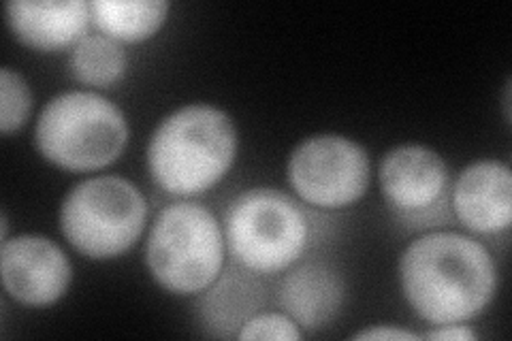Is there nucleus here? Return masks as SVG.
<instances>
[{
	"mask_svg": "<svg viewBox=\"0 0 512 341\" xmlns=\"http://www.w3.org/2000/svg\"><path fill=\"white\" fill-rule=\"evenodd\" d=\"M32 94L26 79L11 69L0 71V131L5 135L22 128L30 116Z\"/></svg>",
	"mask_w": 512,
	"mask_h": 341,
	"instance_id": "nucleus-16",
	"label": "nucleus"
},
{
	"mask_svg": "<svg viewBox=\"0 0 512 341\" xmlns=\"http://www.w3.org/2000/svg\"><path fill=\"white\" fill-rule=\"evenodd\" d=\"M378 180L402 222L423 229L451 218V173L444 158L427 145L408 143L387 152Z\"/></svg>",
	"mask_w": 512,
	"mask_h": 341,
	"instance_id": "nucleus-8",
	"label": "nucleus"
},
{
	"mask_svg": "<svg viewBox=\"0 0 512 341\" xmlns=\"http://www.w3.org/2000/svg\"><path fill=\"white\" fill-rule=\"evenodd\" d=\"M278 299L284 314L291 316L299 327L318 331L342 310L344 282L340 273L325 263H301L282 278Z\"/></svg>",
	"mask_w": 512,
	"mask_h": 341,
	"instance_id": "nucleus-13",
	"label": "nucleus"
},
{
	"mask_svg": "<svg viewBox=\"0 0 512 341\" xmlns=\"http://www.w3.org/2000/svg\"><path fill=\"white\" fill-rule=\"evenodd\" d=\"M421 337L434 339V341H472L476 339V333L468 329L463 322H457V324H436V329L427 331Z\"/></svg>",
	"mask_w": 512,
	"mask_h": 341,
	"instance_id": "nucleus-18",
	"label": "nucleus"
},
{
	"mask_svg": "<svg viewBox=\"0 0 512 341\" xmlns=\"http://www.w3.org/2000/svg\"><path fill=\"white\" fill-rule=\"evenodd\" d=\"M71 71L86 86L107 88L116 84L126 71L124 47L107 35H86L73 45Z\"/></svg>",
	"mask_w": 512,
	"mask_h": 341,
	"instance_id": "nucleus-15",
	"label": "nucleus"
},
{
	"mask_svg": "<svg viewBox=\"0 0 512 341\" xmlns=\"http://www.w3.org/2000/svg\"><path fill=\"white\" fill-rule=\"evenodd\" d=\"M237 131L222 109L205 103L180 107L156 126L148 143L152 180L173 197L214 188L233 167Z\"/></svg>",
	"mask_w": 512,
	"mask_h": 341,
	"instance_id": "nucleus-2",
	"label": "nucleus"
},
{
	"mask_svg": "<svg viewBox=\"0 0 512 341\" xmlns=\"http://www.w3.org/2000/svg\"><path fill=\"white\" fill-rule=\"evenodd\" d=\"M288 182L301 201L320 209L357 203L370 186V156L342 135H314L288 158Z\"/></svg>",
	"mask_w": 512,
	"mask_h": 341,
	"instance_id": "nucleus-7",
	"label": "nucleus"
},
{
	"mask_svg": "<svg viewBox=\"0 0 512 341\" xmlns=\"http://www.w3.org/2000/svg\"><path fill=\"white\" fill-rule=\"evenodd\" d=\"M457 220L478 235H498L512 222V175L506 162L478 160L451 186Z\"/></svg>",
	"mask_w": 512,
	"mask_h": 341,
	"instance_id": "nucleus-10",
	"label": "nucleus"
},
{
	"mask_svg": "<svg viewBox=\"0 0 512 341\" xmlns=\"http://www.w3.org/2000/svg\"><path fill=\"white\" fill-rule=\"evenodd\" d=\"M224 241L233 261L265 275L293 267L310 241V222L288 194L252 188L231 203Z\"/></svg>",
	"mask_w": 512,
	"mask_h": 341,
	"instance_id": "nucleus-5",
	"label": "nucleus"
},
{
	"mask_svg": "<svg viewBox=\"0 0 512 341\" xmlns=\"http://www.w3.org/2000/svg\"><path fill=\"white\" fill-rule=\"evenodd\" d=\"M399 282L416 316L436 327L468 322L483 312L498 288V271L483 243L438 231L404 250Z\"/></svg>",
	"mask_w": 512,
	"mask_h": 341,
	"instance_id": "nucleus-1",
	"label": "nucleus"
},
{
	"mask_svg": "<svg viewBox=\"0 0 512 341\" xmlns=\"http://www.w3.org/2000/svg\"><path fill=\"white\" fill-rule=\"evenodd\" d=\"M355 339H367V341H380V339H399V341H410V339H423L421 335L404 331V329H395V327H372L365 329L355 335Z\"/></svg>",
	"mask_w": 512,
	"mask_h": 341,
	"instance_id": "nucleus-19",
	"label": "nucleus"
},
{
	"mask_svg": "<svg viewBox=\"0 0 512 341\" xmlns=\"http://www.w3.org/2000/svg\"><path fill=\"white\" fill-rule=\"evenodd\" d=\"M148 203L120 175H101L77 184L60 207V231L71 246L94 261L131 250L143 233Z\"/></svg>",
	"mask_w": 512,
	"mask_h": 341,
	"instance_id": "nucleus-6",
	"label": "nucleus"
},
{
	"mask_svg": "<svg viewBox=\"0 0 512 341\" xmlns=\"http://www.w3.org/2000/svg\"><path fill=\"white\" fill-rule=\"evenodd\" d=\"M265 297L259 273L233 261L210 288L201 292L199 320L212 337H237L239 329L261 312Z\"/></svg>",
	"mask_w": 512,
	"mask_h": 341,
	"instance_id": "nucleus-12",
	"label": "nucleus"
},
{
	"mask_svg": "<svg viewBox=\"0 0 512 341\" xmlns=\"http://www.w3.org/2000/svg\"><path fill=\"white\" fill-rule=\"evenodd\" d=\"M5 9L13 35L43 52L79 43L90 24V3L84 0H11Z\"/></svg>",
	"mask_w": 512,
	"mask_h": 341,
	"instance_id": "nucleus-11",
	"label": "nucleus"
},
{
	"mask_svg": "<svg viewBox=\"0 0 512 341\" xmlns=\"http://www.w3.org/2000/svg\"><path fill=\"white\" fill-rule=\"evenodd\" d=\"M37 150L67 171H96L116 162L126 148L124 113L105 96L62 92L43 107L35 131Z\"/></svg>",
	"mask_w": 512,
	"mask_h": 341,
	"instance_id": "nucleus-3",
	"label": "nucleus"
},
{
	"mask_svg": "<svg viewBox=\"0 0 512 341\" xmlns=\"http://www.w3.org/2000/svg\"><path fill=\"white\" fill-rule=\"evenodd\" d=\"M303 337L299 324L288 314H254L237 333V339H280V341H299Z\"/></svg>",
	"mask_w": 512,
	"mask_h": 341,
	"instance_id": "nucleus-17",
	"label": "nucleus"
},
{
	"mask_svg": "<svg viewBox=\"0 0 512 341\" xmlns=\"http://www.w3.org/2000/svg\"><path fill=\"white\" fill-rule=\"evenodd\" d=\"M152 278L173 295H201L224 267V235L201 203L178 201L160 209L146 243Z\"/></svg>",
	"mask_w": 512,
	"mask_h": 341,
	"instance_id": "nucleus-4",
	"label": "nucleus"
},
{
	"mask_svg": "<svg viewBox=\"0 0 512 341\" xmlns=\"http://www.w3.org/2000/svg\"><path fill=\"white\" fill-rule=\"evenodd\" d=\"M169 3L165 0H94L90 3V20L103 35L139 43L154 37L165 24Z\"/></svg>",
	"mask_w": 512,
	"mask_h": 341,
	"instance_id": "nucleus-14",
	"label": "nucleus"
},
{
	"mask_svg": "<svg viewBox=\"0 0 512 341\" xmlns=\"http://www.w3.org/2000/svg\"><path fill=\"white\" fill-rule=\"evenodd\" d=\"M0 271L7 295L30 307L56 303L73 278L67 254L43 235L5 239L0 248Z\"/></svg>",
	"mask_w": 512,
	"mask_h": 341,
	"instance_id": "nucleus-9",
	"label": "nucleus"
}]
</instances>
